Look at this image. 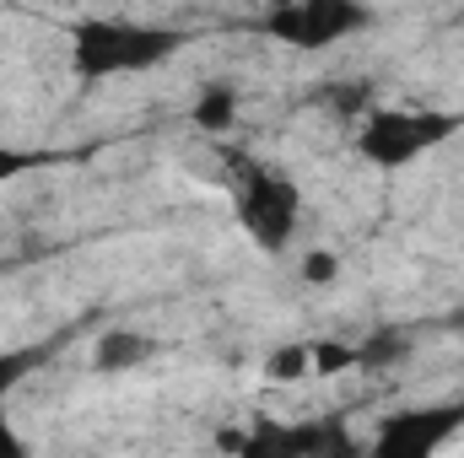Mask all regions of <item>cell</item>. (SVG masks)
Returning a JSON list of instances; mask_svg holds the SVG:
<instances>
[{"instance_id":"6da1fadb","label":"cell","mask_w":464,"mask_h":458,"mask_svg":"<svg viewBox=\"0 0 464 458\" xmlns=\"http://www.w3.org/2000/svg\"><path fill=\"white\" fill-rule=\"evenodd\" d=\"M449 135H454V119L449 114H432V109H378V114L362 119L356 151L372 167H405V162H421Z\"/></svg>"},{"instance_id":"7a4b0ae2","label":"cell","mask_w":464,"mask_h":458,"mask_svg":"<svg viewBox=\"0 0 464 458\" xmlns=\"http://www.w3.org/2000/svg\"><path fill=\"white\" fill-rule=\"evenodd\" d=\"M173 54V33L157 27H135V22H92L76 33V71L82 76H119V71H140L151 60Z\"/></svg>"},{"instance_id":"3957f363","label":"cell","mask_w":464,"mask_h":458,"mask_svg":"<svg viewBox=\"0 0 464 458\" xmlns=\"http://www.w3.org/2000/svg\"><path fill=\"white\" fill-rule=\"evenodd\" d=\"M459 426H464V405H411V410H400L378 426L367 458H438L454 443Z\"/></svg>"},{"instance_id":"277c9868","label":"cell","mask_w":464,"mask_h":458,"mask_svg":"<svg viewBox=\"0 0 464 458\" xmlns=\"http://www.w3.org/2000/svg\"><path fill=\"white\" fill-rule=\"evenodd\" d=\"M297 211L303 205H297V189L286 178H276L265 167L243 173V184H237V216H243V227H248V237L259 248L281 253L292 243V232H297Z\"/></svg>"},{"instance_id":"5b68a950","label":"cell","mask_w":464,"mask_h":458,"mask_svg":"<svg viewBox=\"0 0 464 458\" xmlns=\"http://www.w3.org/2000/svg\"><path fill=\"white\" fill-rule=\"evenodd\" d=\"M367 16L351 11V5H335V0H308V5H286V11H270L265 27L281 33L286 43H335L341 33L362 27Z\"/></svg>"},{"instance_id":"8992f818","label":"cell","mask_w":464,"mask_h":458,"mask_svg":"<svg viewBox=\"0 0 464 458\" xmlns=\"http://www.w3.org/2000/svg\"><path fill=\"white\" fill-rule=\"evenodd\" d=\"M146 350H151V345L140 340V335H124V329H119V335H103V340H98V367H103V372L135 367V361H146Z\"/></svg>"},{"instance_id":"52a82bcc","label":"cell","mask_w":464,"mask_h":458,"mask_svg":"<svg viewBox=\"0 0 464 458\" xmlns=\"http://www.w3.org/2000/svg\"><path fill=\"white\" fill-rule=\"evenodd\" d=\"M232 114H237V92H232V87H211V92L195 103V124H200V129H227Z\"/></svg>"},{"instance_id":"ba28073f","label":"cell","mask_w":464,"mask_h":458,"mask_svg":"<svg viewBox=\"0 0 464 458\" xmlns=\"http://www.w3.org/2000/svg\"><path fill=\"white\" fill-rule=\"evenodd\" d=\"M308 367H314L308 345H286V350H276V356H270V367H265V372L286 383V377H297V372H308Z\"/></svg>"},{"instance_id":"9c48e42d","label":"cell","mask_w":464,"mask_h":458,"mask_svg":"<svg viewBox=\"0 0 464 458\" xmlns=\"http://www.w3.org/2000/svg\"><path fill=\"white\" fill-rule=\"evenodd\" d=\"M33 361H38L33 350H0V399L27 377V367H33Z\"/></svg>"},{"instance_id":"30bf717a","label":"cell","mask_w":464,"mask_h":458,"mask_svg":"<svg viewBox=\"0 0 464 458\" xmlns=\"http://www.w3.org/2000/svg\"><path fill=\"white\" fill-rule=\"evenodd\" d=\"M335 275H341V259H335V253H308V259H303V281L324 286V281H335Z\"/></svg>"},{"instance_id":"8fae6325","label":"cell","mask_w":464,"mask_h":458,"mask_svg":"<svg viewBox=\"0 0 464 458\" xmlns=\"http://www.w3.org/2000/svg\"><path fill=\"white\" fill-rule=\"evenodd\" d=\"M0 458H27V443H22L16 426H5V421H0Z\"/></svg>"},{"instance_id":"7c38bea8","label":"cell","mask_w":464,"mask_h":458,"mask_svg":"<svg viewBox=\"0 0 464 458\" xmlns=\"http://www.w3.org/2000/svg\"><path fill=\"white\" fill-rule=\"evenodd\" d=\"M22 167H27V157H22V151H5V146H0V184H5L11 173H22Z\"/></svg>"}]
</instances>
